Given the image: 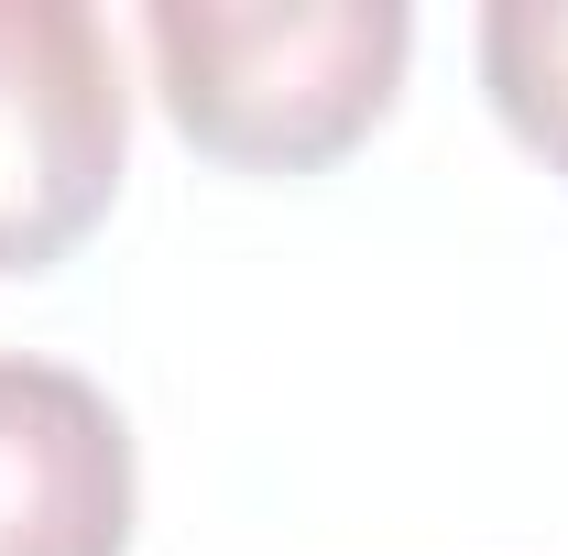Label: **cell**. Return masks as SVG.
Here are the masks:
<instances>
[{"mask_svg": "<svg viewBox=\"0 0 568 556\" xmlns=\"http://www.w3.org/2000/svg\"><path fill=\"white\" fill-rule=\"evenodd\" d=\"M142 44L197 153L252 175H317L394 110L416 11L405 0H153Z\"/></svg>", "mask_w": 568, "mask_h": 556, "instance_id": "cell-1", "label": "cell"}, {"mask_svg": "<svg viewBox=\"0 0 568 556\" xmlns=\"http://www.w3.org/2000/svg\"><path fill=\"white\" fill-rule=\"evenodd\" d=\"M132 164L121 44L88 0H0V274H44L110 218Z\"/></svg>", "mask_w": 568, "mask_h": 556, "instance_id": "cell-2", "label": "cell"}, {"mask_svg": "<svg viewBox=\"0 0 568 556\" xmlns=\"http://www.w3.org/2000/svg\"><path fill=\"white\" fill-rule=\"evenodd\" d=\"M142 513L121 404L33 349H0V556H121Z\"/></svg>", "mask_w": 568, "mask_h": 556, "instance_id": "cell-3", "label": "cell"}, {"mask_svg": "<svg viewBox=\"0 0 568 556\" xmlns=\"http://www.w3.org/2000/svg\"><path fill=\"white\" fill-rule=\"evenodd\" d=\"M481 87L525 153L568 175V0H493L481 11Z\"/></svg>", "mask_w": 568, "mask_h": 556, "instance_id": "cell-4", "label": "cell"}]
</instances>
